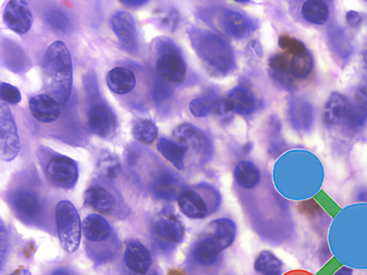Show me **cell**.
Here are the masks:
<instances>
[{
	"label": "cell",
	"instance_id": "6da1fadb",
	"mask_svg": "<svg viewBox=\"0 0 367 275\" xmlns=\"http://www.w3.org/2000/svg\"><path fill=\"white\" fill-rule=\"evenodd\" d=\"M45 90L59 104H65L72 86V63L65 44L56 41L47 49L42 65Z\"/></svg>",
	"mask_w": 367,
	"mask_h": 275
},
{
	"label": "cell",
	"instance_id": "7a4b0ae2",
	"mask_svg": "<svg viewBox=\"0 0 367 275\" xmlns=\"http://www.w3.org/2000/svg\"><path fill=\"white\" fill-rule=\"evenodd\" d=\"M192 47L205 65L219 76H226L235 68L233 49L221 37L198 28L187 30Z\"/></svg>",
	"mask_w": 367,
	"mask_h": 275
},
{
	"label": "cell",
	"instance_id": "3957f363",
	"mask_svg": "<svg viewBox=\"0 0 367 275\" xmlns=\"http://www.w3.org/2000/svg\"><path fill=\"white\" fill-rule=\"evenodd\" d=\"M236 235L233 220L219 218L211 221L192 248L193 261L203 267L214 265L219 254L233 244Z\"/></svg>",
	"mask_w": 367,
	"mask_h": 275
},
{
	"label": "cell",
	"instance_id": "277c9868",
	"mask_svg": "<svg viewBox=\"0 0 367 275\" xmlns=\"http://www.w3.org/2000/svg\"><path fill=\"white\" fill-rule=\"evenodd\" d=\"M56 219L62 247L68 253L77 252L81 239L79 214L70 202L63 200L56 206Z\"/></svg>",
	"mask_w": 367,
	"mask_h": 275
},
{
	"label": "cell",
	"instance_id": "5b68a950",
	"mask_svg": "<svg viewBox=\"0 0 367 275\" xmlns=\"http://www.w3.org/2000/svg\"><path fill=\"white\" fill-rule=\"evenodd\" d=\"M156 47L159 55L156 68L160 79L173 85L182 84L187 68L176 45L169 40L160 39Z\"/></svg>",
	"mask_w": 367,
	"mask_h": 275
},
{
	"label": "cell",
	"instance_id": "8992f818",
	"mask_svg": "<svg viewBox=\"0 0 367 275\" xmlns=\"http://www.w3.org/2000/svg\"><path fill=\"white\" fill-rule=\"evenodd\" d=\"M153 234L160 249L170 251L185 239L183 224L171 210L163 211L153 223Z\"/></svg>",
	"mask_w": 367,
	"mask_h": 275
},
{
	"label": "cell",
	"instance_id": "52a82bcc",
	"mask_svg": "<svg viewBox=\"0 0 367 275\" xmlns=\"http://www.w3.org/2000/svg\"><path fill=\"white\" fill-rule=\"evenodd\" d=\"M178 143L188 152L192 153L199 162H208L212 155V144L208 136L200 129L190 123L180 125L173 132Z\"/></svg>",
	"mask_w": 367,
	"mask_h": 275
},
{
	"label": "cell",
	"instance_id": "ba28073f",
	"mask_svg": "<svg viewBox=\"0 0 367 275\" xmlns=\"http://www.w3.org/2000/svg\"><path fill=\"white\" fill-rule=\"evenodd\" d=\"M206 198L214 206L219 203V196L214 189L204 187ZM201 194L192 189H184L178 199L181 212L191 219H203L207 217L211 208Z\"/></svg>",
	"mask_w": 367,
	"mask_h": 275
},
{
	"label": "cell",
	"instance_id": "9c48e42d",
	"mask_svg": "<svg viewBox=\"0 0 367 275\" xmlns=\"http://www.w3.org/2000/svg\"><path fill=\"white\" fill-rule=\"evenodd\" d=\"M20 150L19 138L16 123L8 106L0 105V156L4 162H11Z\"/></svg>",
	"mask_w": 367,
	"mask_h": 275
},
{
	"label": "cell",
	"instance_id": "30bf717a",
	"mask_svg": "<svg viewBox=\"0 0 367 275\" xmlns=\"http://www.w3.org/2000/svg\"><path fill=\"white\" fill-rule=\"evenodd\" d=\"M217 29L224 35L237 40L249 36L256 29L255 22L244 15L229 10H220L215 15Z\"/></svg>",
	"mask_w": 367,
	"mask_h": 275
},
{
	"label": "cell",
	"instance_id": "8fae6325",
	"mask_svg": "<svg viewBox=\"0 0 367 275\" xmlns=\"http://www.w3.org/2000/svg\"><path fill=\"white\" fill-rule=\"evenodd\" d=\"M91 131L103 139H110L116 134L117 118L111 108L102 101L91 104L87 113Z\"/></svg>",
	"mask_w": 367,
	"mask_h": 275
},
{
	"label": "cell",
	"instance_id": "7c38bea8",
	"mask_svg": "<svg viewBox=\"0 0 367 275\" xmlns=\"http://www.w3.org/2000/svg\"><path fill=\"white\" fill-rule=\"evenodd\" d=\"M46 172L54 184L65 189L75 187L79 177L76 162L62 155L54 156L48 162Z\"/></svg>",
	"mask_w": 367,
	"mask_h": 275
},
{
	"label": "cell",
	"instance_id": "4fadbf2b",
	"mask_svg": "<svg viewBox=\"0 0 367 275\" xmlns=\"http://www.w3.org/2000/svg\"><path fill=\"white\" fill-rule=\"evenodd\" d=\"M3 19L9 29L19 35H24L31 30L33 16L27 2L11 0L6 6Z\"/></svg>",
	"mask_w": 367,
	"mask_h": 275
},
{
	"label": "cell",
	"instance_id": "5bb4252c",
	"mask_svg": "<svg viewBox=\"0 0 367 275\" xmlns=\"http://www.w3.org/2000/svg\"><path fill=\"white\" fill-rule=\"evenodd\" d=\"M111 24L121 47L128 52H136L138 36L133 16L127 12H118L111 18Z\"/></svg>",
	"mask_w": 367,
	"mask_h": 275
},
{
	"label": "cell",
	"instance_id": "9a60e30c",
	"mask_svg": "<svg viewBox=\"0 0 367 275\" xmlns=\"http://www.w3.org/2000/svg\"><path fill=\"white\" fill-rule=\"evenodd\" d=\"M126 266L135 274H146L151 269L153 260L149 250L139 241L127 244L125 253Z\"/></svg>",
	"mask_w": 367,
	"mask_h": 275
},
{
	"label": "cell",
	"instance_id": "2e32d148",
	"mask_svg": "<svg viewBox=\"0 0 367 275\" xmlns=\"http://www.w3.org/2000/svg\"><path fill=\"white\" fill-rule=\"evenodd\" d=\"M30 110L33 117L42 123H52L61 116L58 102L51 95L41 94L30 100Z\"/></svg>",
	"mask_w": 367,
	"mask_h": 275
},
{
	"label": "cell",
	"instance_id": "e0dca14e",
	"mask_svg": "<svg viewBox=\"0 0 367 275\" xmlns=\"http://www.w3.org/2000/svg\"><path fill=\"white\" fill-rule=\"evenodd\" d=\"M85 203L96 212L109 214L116 207V198L107 189L101 186L89 187L84 195Z\"/></svg>",
	"mask_w": 367,
	"mask_h": 275
},
{
	"label": "cell",
	"instance_id": "ac0fdd59",
	"mask_svg": "<svg viewBox=\"0 0 367 275\" xmlns=\"http://www.w3.org/2000/svg\"><path fill=\"white\" fill-rule=\"evenodd\" d=\"M154 194L166 201L178 199L183 191L182 184L175 175L169 171L161 173L153 184Z\"/></svg>",
	"mask_w": 367,
	"mask_h": 275
},
{
	"label": "cell",
	"instance_id": "d6986e66",
	"mask_svg": "<svg viewBox=\"0 0 367 275\" xmlns=\"http://www.w3.org/2000/svg\"><path fill=\"white\" fill-rule=\"evenodd\" d=\"M11 205L21 217L36 218L40 212L41 205L38 196L31 191H19L12 196Z\"/></svg>",
	"mask_w": 367,
	"mask_h": 275
},
{
	"label": "cell",
	"instance_id": "ffe728a7",
	"mask_svg": "<svg viewBox=\"0 0 367 275\" xmlns=\"http://www.w3.org/2000/svg\"><path fill=\"white\" fill-rule=\"evenodd\" d=\"M367 120V89H359L350 104L349 111L345 120L347 127L357 130L364 126Z\"/></svg>",
	"mask_w": 367,
	"mask_h": 275
},
{
	"label": "cell",
	"instance_id": "44dd1931",
	"mask_svg": "<svg viewBox=\"0 0 367 275\" xmlns=\"http://www.w3.org/2000/svg\"><path fill=\"white\" fill-rule=\"evenodd\" d=\"M189 110L197 118L205 117L212 113L223 115L229 112L226 98H218L213 95L192 100L189 104Z\"/></svg>",
	"mask_w": 367,
	"mask_h": 275
},
{
	"label": "cell",
	"instance_id": "7402d4cb",
	"mask_svg": "<svg viewBox=\"0 0 367 275\" xmlns=\"http://www.w3.org/2000/svg\"><path fill=\"white\" fill-rule=\"evenodd\" d=\"M109 88L114 93L125 95L132 92L136 86L133 71L124 67H116L110 70L107 77Z\"/></svg>",
	"mask_w": 367,
	"mask_h": 275
},
{
	"label": "cell",
	"instance_id": "603a6c76",
	"mask_svg": "<svg viewBox=\"0 0 367 275\" xmlns=\"http://www.w3.org/2000/svg\"><path fill=\"white\" fill-rule=\"evenodd\" d=\"M228 111L240 115H249L255 110L256 99L253 93L242 87L233 88L226 98Z\"/></svg>",
	"mask_w": 367,
	"mask_h": 275
},
{
	"label": "cell",
	"instance_id": "cb8c5ba5",
	"mask_svg": "<svg viewBox=\"0 0 367 275\" xmlns=\"http://www.w3.org/2000/svg\"><path fill=\"white\" fill-rule=\"evenodd\" d=\"M350 107L348 99L339 93H332L325 105L324 120L329 126L345 122Z\"/></svg>",
	"mask_w": 367,
	"mask_h": 275
},
{
	"label": "cell",
	"instance_id": "d4e9b609",
	"mask_svg": "<svg viewBox=\"0 0 367 275\" xmlns=\"http://www.w3.org/2000/svg\"><path fill=\"white\" fill-rule=\"evenodd\" d=\"M111 233V229L109 222L99 214H90L84 221L83 233L88 241L104 242L109 237Z\"/></svg>",
	"mask_w": 367,
	"mask_h": 275
},
{
	"label": "cell",
	"instance_id": "484cf974",
	"mask_svg": "<svg viewBox=\"0 0 367 275\" xmlns=\"http://www.w3.org/2000/svg\"><path fill=\"white\" fill-rule=\"evenodd\" d=\"M234 178L238 187L243 189L251 190L259 184L261 174L254 164L251 162L242 161L235 167Z\"/></svg>",
	"mask_w": 367,
	"mask_h": 275
},
{
	"label": "cell",
	"instance_id": "4316f807",
	"mask_svg": "<svg viewBox=\"0 0 367 275\" xmlns=\"http://www.w3.org/2000/svg\"><path fill=\"white\" fill-rule=\"evenodd\" d=\"M157 149L162 157L177 169L180 171L185 169L187 151L184 146L163 138L159 140Z\"/></svg>",
	"mask_w": 367,
	"mask_h": 275
},
{
	"label": "cell",
	"instance_id": "83f0119b",
	"mask_svg": "<svg viewBox=\"0 0 367 275\" xmlns=\"http://www.w3.org/2000/svg\"><path fill=\"white\" fill-rule=\"evenodd\" d=\"M304 19L316 26L325 24L329 17V8L322 0H308L302 8Z\"/></svg>",
	"mask_w": 367,
	"mask_h": 275
},
{
	"label": "cell",
	"instance_id": "f1b7e54d",
	"mask_svg": "<svg viewBox=\"0 0 367 275\" xmlns=\"http://www.w3.org/2000/svg\"><path fill=\"white\" fill-rule=\"evenodd\" d=\"M328 39L331 51L341 59H348L352 52V45L343 29L331 26L328 30Z\"/></svg>",
	"mask_w": 367,
	"mask_h": 275
},
{
	"label": "cell",
	"instance_id": "f546056e",
	"mask_svg": "<svg viewBox=\"0 0 367 275\" xmlns=\"http://www.w3.org/2000/svg\"><path fill=\"white\" fill-rule=\"evenodd\" d=\"M254 269L260 275H281L283 264L281 261L272 252H261L254 262Z\"/></svg>",
	"mask_w": 367,
	"mask_h": 275
},
{
	"label": "cell",
	"instance_id": "4dcf8cb0",
	"mask_svg": "<svg viewBox=\"0 0 367 275\" xmlns=\"http://www.w3.org/2000/svg\"><path fill=\"white\" fill-rule=\"evenodd\" d=\"M132 134L137 141L151 145L157 138L158 129L152 120L139 118L133 123Z\"/></svg>",
	"mask_w": 367,
	"mask_h": 275
},
{
	"label": "cell",
	"instance_id": "1f68e13d",
	"mask_svg": "<svg viewBox=\"0 0 367 275\" xmlns=\"http://www.w3.org/2000/svg\"><path fill=\"white\" fill-rule=\"evenodd\" d=\"M289 63L287 57L283 54H277L269 61V68L272 70L273 78L286 88H290L292 86L289 77Z\"/></svg>",
	"mask_w": 367,
	"mask_h": 275
},
{
	"label": "cell",
	"instance_id": "d6a6232c",
	"mask_svg": "<svg viewBox=\"0 0 367 275\" xmlns=\"http://www.w3.org/2000/svg\"><path fill=\"white\" fill-rule=\"evenodd\" d=\"M313 68V58L309 52L302 56H293L289 63L290 74L298 80L309 77Z\"/></svg>",
	"mask_w": 367,
	"mask_h": 275
},
{
	"label": "cell",
	"instance_id": "836d02e7",
	"mask_svg": "<svg viewBox=\"0 0 367 275\" xmlns=\"http://www.w3.org/2000/svg\"><path fill=\"white\" fill-rule=\"evenodd\" d=\"M120 171V162L114 155L104 152L97 161L96 172L103 179L113 180L118 176Z\"/></svg>",
	"mask_w": 367,
	"mask_h": 275
},
{
	"label": "cell",
	"instance_id": "e575fe53",
	"mask_svg": "<svg viewBox=\"0 0 367 275\" xmlns=\"http://www.w3.org/2000/svg\"><path fill=\"white\" fill-rule=\"evenodd\" d=\"M46 21L58 32L66 33L72 30L70 18L62 11L52 10L47 13Z\"/></svg>",
	"mask_w": 367,
	"mask_h": 275
},
{
	"label": "cell",
	"instance_id": "d590c367",
	"mask_svg": "<svg viewBox=\"0 0 367 275\" xmlns=\"http://www.w3.org/2000/svg\"><path fill=\"white\" fill-rule=\"evenodd\" d=\"M279 45L283 51L293 56H302L308 52L305 45L302 41L287 35L280 36Z\"/></svg>",
	"mask_w": 367,
	"mask_h": 275
},
{
	"label": "cell",
	"instance_id": "8d00e7d4",
	"mask_svg": "<svg viewBox=\"0 0 367 275\" xmlns=\"http://www.w3.org/2000/svg\"><path fill=\"white\" fill-rule=\"evenodd\" d=\"M0 97L6 103L16 105L22 100L19 89L9 84L2 83L0 86Z\"/></svg>",
	"mask_w": 367,
	"mask_h": 275
},
{
	"label": "cell",
	"instance_id": "74e56055",
	"mask_svg": "<svg viewBox=\"0 0 367 275\" xmlns=\"http://www.w3.org/2000/svg\"><path fill=\"white\" fill-rule=\"evenodd\" d=\"M298 104L293 108L295 113L292 116L296 120L295 122H297L299 118H302L303 127H307L312 120L311 117L313 114L311 106L305 102Z\"/></svg>",
	"mask_w": 367,
	"mask_h": 275
},
{
	"label": "cell",
	"instance_id": "f35d334b",
	"mask_svg": "<svg viewBox=\"0 0 367 275\" xmlns=\"http://www.w3.org/2000/svg\"><path fill=\"white\" fill-rule=\"evenodd\" d=\"M179 15L175 10H171L158 17L159 26L168 31H173L177 28L179 22Z\"/></svg>",
	"mask_w": 367,
	"mask_h": 275
},
{
	"label": "cell",
	"instance_id": "ab89813d",
	"mask_svg": "<svg viewBox=\"0 0 367 275\" xmlns=\"http://www.w3.org/2000/svg\"><path fill=\"white\" fill-rule=\"evenodd\" d=\"M173 88L170 84L160 79L157 81L154 91L153 96L157 104H159L167 98H169L173 93Z\"/></svg>",
	"mask_w": 367,
	"mask_h": 275
},
{
	"label": "cell",
	"instance_id": "60d3db41",
	"mask_svg": "<svg viewBox=\"0 0 367 275\" xmlns=\"http://www.w3.org/2000/svg\"><path fill=\"white\" fill-rule=\"evenodd\" d=\"M299 210L302 213L306 215L315 214L320 211V206L316 203L313 202V200H309V201L302 203L299 207Z\"/></svg>",
	"mask_w": 367,
	"mask_h": 275
},
{
	"label": "cell",
	"instance_id": "b9f144b4",
	"mask_svg": "<svg viewBox=\"0 0 367 275\" xmlns=\"http://www.w3.org/2000/svg\"><path fill=\"white\" fill-rule=\"evenodd\" d=\"M362 19L361 14L355 10H350L346 14L347 22L352 28L359 26L362 22Z\"/></svg>",
	"mask_w": 367,
	"mask_h": 275
},
{
	"label": "cell",
	"instance_id": "7bdbcfd3",
	"mask_svg": "<svg viewBox=\"0 0 367 275\" xmlns=\"http://www.w3.org/2000/svg\"><path fill=\"white\" fill-rule=\"evenodd\" d=\"M6 230L5 229L4 223L1 222V230H0V234H1V263L2 266L3 265L4 259L6 258V253L8 252V237L6 234Z\"/></svg>",
	"mask_w": 367,
	"mask_h": 275
},
{
	"label": "cell",
	"instance_id": "ee69618b",
	"mask_svg": "<svg viewBox=\"0 0 367 275\" xmlns=\"http://www.w3.org/2000/svg\"><path fill=\"white\" fill-rule=\"evenodd\" d=\"M120 3L128 8H138L143 6L148 1H146V0H123Z\"/></svg>",
	"mask_w": 367,
	"mask_h": 275
},
{
	"label": "cell",
	"instance_id": "f6af8a7d",
	"mask_svg": "<svg viewBox=\"0 0 367 275\" xmlns=\"http://www.w3.org/2000/svg\"><path fill=\"white\" fill-rule=\"evenodd\" d=\"M52 275H79L75 271L66 267H60L56 269L52 273Z\"/></svg>",
	"mask_w": 367,
	"mask_h": 275
},
{
	"label": "cell",
	"instance_id": "bcb514c9",
	"mask_svg": "<svg viewBox=\"0 0 367 275\" xmlns=\"http://www.w3.org/2000/svg\"><path fill=\"white\" fill-rule=\"evenodd\" d=\"M353 270L348 267H342L335 272L334 275H352Z\"/></svg>",
	"mask_w": 367,
	"mask_h": 275
},
{
	"label": "cell",
	"instance_id": "7dc6e473",
	"mask_svg": "<svg viewBox=\"0 0 367 275\" xmlns=\"http://www.w3.org/2000/svg\"><path fill=\"white\" fill-rule=\"evenodd\" d=\"M10 275H31L30 271L26 269H19Z\"/></svg>",
	"mask_w": 367,
	"mask_h": 275
},
{
	"label": "cell",
	"instance_id": "c3c4849f",
	"mask_svg": "<svg viewBox=\"0 0 367 275\" xmlns=\"http://www.w3.org/2000/svg\"><path fill=\"white\" fill-rule=\"evenodd\" d=\"M131 275H160L159 272L156 269H151L148 272H146V274H131Z\"/></svg>",
	"mask_w": 367,
	"mask_h": 275
},
{
	"label": "cell",
	"instance_id": "681fc988",
	"mask_svg": "<svg viewBox=\"0 0 367 275\" xmlns=\"http://www.w3.org/2000/svg\"><path fill=\"white\" fill-rule=\"evenodd\" d=\"M168 275H185L184 273H182L180 271L178 270H173L171 271Z\"/></svg>",
	"mask_w": 367,
	"mask_h": 275
},
{
	"label": "cell",
	"instance_id": "f907efd6",
	"mask_svg": "<svg viewBox=\"0 0 367 275\" xmlns=\"http://www.w3.org/2000/svg\"><path fill=\"white\" fill-rule=\"evenodd\" d=\"M366 54H367V48H366Z\"/></svg>",
	"mask_w": 367,
	"mask_h": 275
}]
</instances>
